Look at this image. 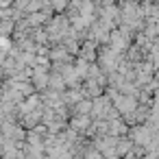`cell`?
Returning <instances> with one entry per match:
<instances>
[{
    "instance_id": "1",
    "label": "cell",
    "mask_w": 159,
    "mask_h": 159,
    "mask_svg": "<svg viewBox=\"0 0 159 159\" xmlns=\"http://www.w3.org/2000/svg\"><path fill=\"white\" fill-rule=\"evenodd\" d=\"M135 107V102L129 98V96H120L118 98V109H122V111H131Z\"/></svg>"
},
{
    "instance_id": "2",
    "label": "cell",
    "mask_w": 159,
    "mask_h": 159,
    "mask_svg": "<svg viewBox=\"0 0 159 159\" xmlns=\"http://www.w3.org/2000/svg\"><path fill=\"white\" fill-rule=\"evenodd\" d=\"M113 46H116V50H122V48L126 46V39H124L120 33H113Z\"/></svg>"
},
{
    "instance_id": "3",
    "label": "cell",
    "mask_w": 159,
    "mask_h": 159,
    "mask_svg": "<svg viewBox=\"0 0 159 159\" xmlns=\"http://www.w3.org/2000/svg\"><path fill=\"white\" fill-rule=\"evenodd\" d=\"M2 2H5V7H7V5H9V2H11V0H2Z\"/></svg>"
}]
</instances>
